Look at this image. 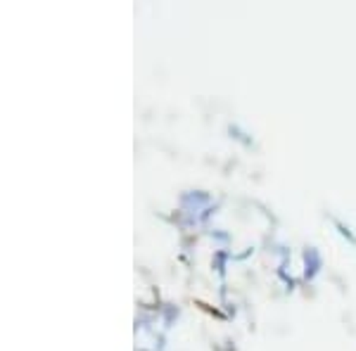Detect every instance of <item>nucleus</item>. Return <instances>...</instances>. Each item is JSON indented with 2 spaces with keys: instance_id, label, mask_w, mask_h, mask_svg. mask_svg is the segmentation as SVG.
<instances>
[]
</instances>
